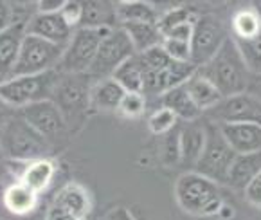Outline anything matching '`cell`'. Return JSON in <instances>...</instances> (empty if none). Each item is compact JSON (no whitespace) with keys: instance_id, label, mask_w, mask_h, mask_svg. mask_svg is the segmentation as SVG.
I'll return each mask as SVG.
<instances>
[{"instance_id":"14","label":"cell","mask_w":261,"mask_h":220,"mask_svg":"<svg viewBox=\"0 0 261 220\" xmlns=\"http://www.w3.org/2000/svg\"><path fill=\"white\" fill-rule=\"evenodd\" d=\"M25 31L27 35L38 36L45 42L67 47L69 40L72 38L74 29L62 18L60 13H53V15L35 13L31 18H27Z\"/></svg>"},{"instance_id":"18","label":"cell","mask_w":261,"mask_h":220,"mask_svg":"<svg viewBox=\"0 0 261 220\" xmlns=\"http://www.w3.org/2000/svg\"><path fill=\"white\" fill-rule=\"evenodd\" d=\"M54 206L65 209L70 215L77 216L81 220H87L90 209H92V201H90L89 191L77 182H70V184L63 186L56 195Z\"/></svg>"},{"instance_id":"4","label":"cell","mask_w":261,"mask_h":220,"mask_svg":"<svg viewBox=\"0 0 261 220\" xmlns=\"http://www.w3.org/2000/svg\"><path fill=\"white\" fill-rule=\"evenodd\" d=\"M60 80L56 70L35 76H11L0 81V101L15 108L50 100Z\"/></svg>"},{"instance_id":"31","label":"cell","mask_w":261,"mask_h":220,"mask_svg":"<svg viewBox=\"0 0 261 220\" xmlns=\"http://www.w3.org/2000/svg\"><path fill=\"white\" fill-rule=\"evenodd\" d=\"M177 116L169 108L161 107L148 117V128L153 135H164L177 127Z\"/></svg>"},{"instance_id":"15","label":"cell","mask_w":261,"mask_h":220,"mask_svg":"<svg viewBox=\"0 0 261 220\" xmlns=\"http://www.w3.org/2000/svg\"><path fill=\"white\" fill-rule=\"evenodd\" d=\"M220 134L230 146V150L238 154H254L261 152V125L256 123H230L218 125Z\"/></svg>"},{"instance_id":"34","label":"cell","mask_w":261,"mask_h":220,"mask_svg":"<svg viewBox=\"0 0 261 220\" xmlns=\"http://www.w3.org/2000/svg\"><path fill=\"white\" fill-rule=\"evenodd\" d=\"M162 51L168 54L171 62L178 63H191V47L188 42H178V40L164 38L161 43Z\"/></svg>"},{"instance_id":"29","label":"cell","mask_w":261,"mask_h":220,"mask_svg":"<svg viewBox=\"0 0 261 220\" xmlns=\"http://www.w3.org/2000/svg\"><path fill=\"white\" fill-rule=\"evenodd\" d=\"M230 27L234 40H250L261 33V18L252 8L240 9L230 20Z\"/></svg>"},{"instance_id":"10","label":"cell","mask_w":261,"mask_h":220,"mask_svg":"<svg viewBox=\"0 0 261 220\" xmlns=\"http://www.w3.org/2000/svg\"><path fill=\"white\" fill-rule=\"evenodd\" d=\"M53 96V101L60 108L65 125H69L70 119L81 116L90 107L89 76L85 78L83 74H67L60 78Z\"/></svg>"},{"instance_id":"8","label":"cell","mask_w":261,"mask_h":220,"mask_svg":"<svg viewBox=\"0 0 261 220\" xmlns=\"http://www.w3.org/2000/svg\"><path fill=\"white\" fill-rule=\"evenodd\" d=\"M132 56H135V49L132 45L128 35L121 26L114 27V29L108 31L103 42L99 43L96 58H94L87 76L96 78V80L112 78V74L119 69L126 60H130Z\"/></svg>"},{"instance_id":"44","label":"cell","mask_w":261,"mask_h":220,"mask_svg":"<svg viewBox=\"0 0 261 220\" xmlns=\"http://www.w3.org/2000/svg\"><path fill=\"white\" fill-rule=\"evenodd\" d=\"M257 78H259V81H261V76H259V74H257ZM259 100H261V96H259Z\"/></svg>"},{"instance_id":"30","label":"cell","mask_w":261,"mask_h":220,"mask_svg":"<svg viewBox=\"0 0 261 220\" xmlns=\"http://www.w3.org/2000/svg\"><path fill=\"white\" fill-rule=\"evenodd\" d=\"M234 43L250 74H261V33L250 40H234Z\"/></svg>"},{"instance_id":"2","label":"cell","mask_w":261,"mask_h":220,"mask_svg":"<svg viewBox=\"0 0 261 220\" xmlns=\"http://www.w3.org/2000/svg\"><path fill=\"white\" fill-rule=\"evenodd\" d=\"M175 199L182 211L193 216L218 215L225 204L220 184L196 172H186L175 182Z\"/></svg>"},{"instance_id":"27","label":"cell","mask_w":261,"mask_h":220,"mask_svg":"<svg viewBox=\"0 0 261 220\" xmlns=\"http://www.w3.org/2000/svg\"><path fill=\"white\" fill-rule=\"evenodd\" d=\"M115 15H117V22L123 23H141V22H150L157 23L159 13L153 4L150 2H142V0H132V2H119L115 4Z\"/></svg>"},{"instance_id":"28","label":"cell","mask_w":261,"mask_h":220,"mask_svg":"<svg viewBox=\"0 0 261 220\" xmlns=\"http://www.w3.org/2000/svg\"><path fill=\"white\" fill-rule=\"evenodd\" d=\"M112 78L119 83L124 92H144V72H142L137 54L132 56L130 60H126L119 69L112 74Z\"/></svg>"},{"instance_id":"35","label":"cell","mask_w":261,"mask_h":220,"mask_svg":"<svg viewBox=\"0 0 261 220\" xmlns=\"http://www.w3.org/2000/svg\"><path fill=\"white\" fill-rule=\"evenodd\" d=\"M168 137L164 141V150H162V161H164L166 166H173L180 162V141H178V135L180 132H168Z\"/></svg>"},{"instance_id":"11","label":"cell","mask_w":261,"mask_h":220,"mask_svg":"<svg viewBox=\"0 0 261 220\" xmlns=\"http://www.w3.org/2000/svg\"><path fill=\"white\" fill-rule=\"evenodd\" d=\"M209 117L216 125L230 123H256L261 125V100L254 92H240L234 96L222 97L216 107L207 110Z\"/></svg>"},{"instance_id":"45","label":"cell","mask_w":261,"mask_h":220,"mask_svg":"<svg viewBox=\"0 0 261 220\" xmlns=\"http://www.w3.org/2000/svg\"><path fill=\"white\" fill-rule=\"evenodd\" d=\"M0 155H2V148H0Z\"/></svg>"},{"instance_id":"25","label":"cell","mask_w":261,"mask_h":220,"mask_svg":"<svg viewBox=\"0 0 261 220\" xmlns=\"http://www.w3.org/2000/svg\"><path fill=\"white\" fill-rule=\"evenodd\" d=\"M184 87L189 92V96H191V100L195 101V105L202 110V112L211 110V108L216 107L223 97L222 94H220V90L213 85L211 81L198 72L193 74V76L184 83Z\"/></svg>"},{"instance_id":"23","label":"cell","mask_w":261,"mask_h":220,"mask_svg":"<svg viewBox=\"0 0 261 220\" xmlns=\"http://www.w3.org/2000/svg\"><path fill=\"white\" fill-rule=\"evenodd\" d=\"M54 172H56V166L50 159H38V161L27 162L22 174H20L18 181L23 186H27L31 191H35L36 195H40L49 188L50 181L54 177Z\"/></svg>"},{"instance_id":"19","label":"cell","mask_w":261,"mask_h":220,"mask_svg":"<svg viewBox=\"0 0 261 220\" xmlns=\"http://www.w3.org/2000/svg\"><path fill=\"white\" fill-rule=\"evenodd\" d=\"M124 94L126 92L114 78L97 80L94 85H90V107L103 112H115Z\"/></svg>"},{"instance_id":"6","label":"cell","mask_w":261,"mask_h":220,"mask_svg":"<svg viewBox=\"0 0 261 220\" xmlns=\"http://www.w3.org/2000/svg\"><path fill=\"white\" fill-rule=\"evenodd\" d=\"M65 47L45 42L38 36L25 35L18 60L11 76H35L49 70H56L62 62Z\"/></svg>"},{"instance_id":"36","label":"cell","mask_w":261,"mask_h":220,"mask_svg":"<svg viewBox=\"0 0 261 220\" xmlns=\"http://www.w3.org/2000/svg\"><path fill=\"white\" fill-rule=\"evenodd\" d=\"M60 15H62V18L74 29V27H77L81 22L83 6H81V2H77V0H65L63 8L60 9Z\"/></svg>"},{"instance_id":"26","label":"cell","mask_w":261,"mask_h":220,"mask_svg":"<svg viewBox=\"0 0 261 220\" xmlns=\"http://www.w3.org/2000/svg\"><path fill=\"white\" fill-rule=\"evenodd\" d=\"M121 27H123L124 33L130 38L132 45L135 49V54L146 53V51L153 49V47H159L162 43V40H164V36L159 31L157 23H123Z\"/></svg>"},{"instance_id":"16","label":"cell","mask_w":261,"mask_h":220,"mask_svg":"<svg viewBox=\"0 0 261 220\" xmlns=\"http://www.w3.org/2000/svg\"><path fill=\"white\" fill-rule=\"evenodd\" d=\"M25 23L27 22H15L6 31L0 33V76L6 80L11 78L18 60L23 38L27 35Z\"/></svg>"},{"instance_id":"5","label":"cell","mask_w":261,"mask_h":220,"mask_svg":"<svg viewBox=\"0 0 261 220\" xmlns=\"http://www.w3.org/2000/svg\"><path fill=\"white\" fill-rule=\"evenodd\" d=\"M234 152L225 143L216 123L205 125V146L195 164L196 174L211 179L216 184H227L229 168L234 161Z\"/></svg>"},{"instance_id":"22","label":"cell","mask_w":261,"mask_h":220,"mask_svg":"<svg viewBox=\"0 0 261 220\" xmlns=\"http://www.w3.org/2000/svg\"><path fill=\"white\" fill-rule=\"evenodd\" d=\"M178 141H180V162L195 168L205 146V127L188 123L180 130Z\"/></svg>"},{"instance_id":"21","label":"cell","mask_w":261,"mask_h":220,"mask_svg":"<svg viewBox=\"0 0 261 220\" xmlns=\"http://www.w3.org/2000/svg\"><path fill=\"white\" fill-rule=\"evenodd\" d=\"M162 107L169 108L177 119H182L186 123H195L200 116H202V110L195 105V101L191 100L189 92L186 90L184 85H178L175 89L168 90L161 96Z\"/></svg>"},{"instance_id":"39","label":"cell","mask_w":261,"mask_h":220,"mask_svg":"<svg viewBox=\"0 0 261 220\" xmlns=\"http://www.w3.org/2000/svg\"><path fill=\"white\" fill-rule=\"evenodd\" d=\"M16 22L15 11H13V6L9 2L0 0V33L6 31L8 27H11Z\"/></svg>"},{"instance_id":"46","label":"cell","mask_w":261,"mask_h":220,"mask_svg":"<svg viewBox=\"0 0 261 220\" xmlns=\"http://www.w3.org/2000/svg\"><path fill=\"white\" fill-rule=\"evenodd\" d=\"M259 76H261V74H259Z\"/></svg>"},{"instance_id":"42","label":"cell","mask_w":261,"mask_h":220,"mask_svg":"<svg viewBox=\"0 0 261 220\" xmlns=\"http://www.w3.org/2000/svg\"><path fill=\"white\" fill-rule=\"evenodd\" d=\"M218 215H220V216H222V218H223V220H229V218H230V216L234 215V209L230 208V206L223 204V206H222V209H220V213H218Z\"/></svg>"},{"instance_id":"38","label":"cell","mask_w":261,"mask_h":220,"mask_svg":"<svg viewBox=\"0 0 261 220\" xmlns=\"http://www.w3.org/2000/svg\"><path fill=\"white\" fill-rule=\"evenodd\" d=\"M243 195H245V201L249 202L250 206H254V208L261 211V172L256 175V179L247 186Z\"/></svg>"},{"instance_id":"43","label":"cell","mask_w":261,"mask_h":220,"mask_svg":"<svg viewBox=\"0 0 261 220\" xmlns=\"http://www.w3.org/2000/svg\"><path fill=\"white\" fill-rule=\"evenodd\" d=\"M250 8H252L254 11L257 13V16H259V18H261V2H254V4L250 6Z\"/></svg>"},{"instance_id":"33","label":"cell","mask_w":261,"mask_h":220,"mask_svg":"<svg viewBox=\"0 0 261 220\" xmlns=\"http://www.w3.org/2000/svg\"><path fill=\"white\" fill-rule=\"evenodd\" d=\"M195 18V15H193L191 9L188 8H173L169 9V11H166L164 15L159 16L157 20V27L159 31H161V35L164 36L166 33L169 31V29H173L175 26H178V23H184V22H189V20Z\"/></svg>"},{"instance_id":"9","label":"cell","mask_w":261,"mask_h":220,"mask_svg":"<svg viewBox=\"0 0 261 220\" xmlns=\"http://www.w3.org/2000/svg\"><path fill=\"white\" fill-rule=\"evenodd\" d=\"M227 38L229 35L225 31V26L218 18L211 15L196 16L193 23V36L189 40L191 63L196 67V70L204 67L218 53Z\"/></svg>"},{"instance_id":"40","label":"cell","mask_w":261,"mask_h":220,"mask_svg":"<svg viewBox=\"0 0 261 220\" xmlns=\"http://www.w3.org/2000/svg\"><path fill=\"white\" fill-rule=\"evenodd\" d=\"M63 4H65V0H40L36 4V13H45V15L60 13Z\"/></svg>"},{"instance_id":"7","label":"cell","mask_w":261,"mask_h":220,"mask_svg":"<svg viewBox=\"0 0 261 220\" xmlns=\"http://www.w3.org/2000/svg\"><path fill=\"white\" fill-rule=\"evenodd\" d=\"M110 29H85L77 27L72 33L58 69L65 74H87L92 65L99 43Z\"/></svg>"},{"instance_id":"20","label":"cell","mask_w":261,"mask_h":220,"mask_svg":"<svg viewBox=\"0 0 261 220\" xmlns=\"http://www.w3.org/2000/svg\"><path fill=\"white\" fill-rule=\"evenodd\" d=\"M83 15H81L80 27L85 29H114L117 22L115 15V4L112 2H101V0H89L81 2Z\"/></svg>"},{"instance_id":"1","label":"cell","mask_w":261,"mask_h":220,"mask_svg":"<svg viewBox=\"0 0 261 220\" xmlns=\"http://www.w3.org/2000/svg\"><path fill=\"white\" fill-rule=\"evenodd\" d=\"M196 72L207 78L223 97L247 92L250 81H252L250 70L247 69L232 36H229L220 47L218 53L204 67H200Z\"/></svg>"},{"instance_id":"24","label":"cell","mask_w":261,"mask_h":220,"mask_svg":"<svg viewBox=\"0 0 261 220\" xmlns=\"http://www.w3.org/2000/svg\"><path fill=\"white\" fill-rule=\"evenodd\" d=\"M2 202H4L6 209L13 215L23 216L27 213H31L38 204V195L35 191L23 186L20 181H15L4 189L2 193Z\"/></svg>"},{"instance_id":"12","label":"cell","mask_w":261,"mask_h":220,"mask_svg":"<svg viewBox=\"0 0 261 220\" xmlns=\"http://www.w3.org/2000/svg\"><path fill=\"white\" fill-rule=\"evenodd\" d=\"M22 119L25 121L36 134H40L47 143L58 139L65 132V119H63L60 108L53 100L38 101V103L27 105L20 108Z\"/></svg>"},{"instance_id":"37","label":"cell","mask_w":261,"mask_h":220,"mask_svg":"<svg viewBox=\"0 0 261 220\" xmlns=\"http://www.w3.org/2000/svg\"><path fill=\"white\" fill-rule=\"evenodd\" d=\"M195 18L189 20V22L178 23V26H175L173 29H169V31L164 35V38H171V40H178V42L189 43V40H191V36H193V23H195Z\"/></svg>"},{"instance_id":"13","label":"cell","mask_w":261,"mask_h":220,"mask_svg":"<svg viewBox=\"0 0 261 220\" xmlns=\"http://www.w3.org/2000/svg\"><path fill=\"white\" fill-rule=\"evenodd\" d=\"M196 72V67L193 63H178L169 62L162 69L153 70V72H144V96L146 94H155L162 96L168 90L175 89L178 85H184L186 81Z\"/></svg>"},{"instance_id":"41","label":"cell","mask_w":261,"mask_h":220,"mask_svg":"<svg viewBox=\"0 0 261 220\" xmlns=\"http://www.w3.org/2000/svg\"><path fill=\"white\" fill-rule=\"evenodd\" d=\"M45 220H81V218H77V216L70 215L69 211L53 204V208H49V211H47Z\"/></svg>"},{"instance_id":"3","label":"cell","mask_w":261,"mask_h":220,"mask_svg":"<svg viewBox=\"0 0 261 220\" xmlns=\"http://www.w3.org/2000/svg\"><path fill=\"white\" fill-rule=\"evenodd\" d=\"M0 148L13 161L33 162L38 159H45L50 150V143H47L42 135L36 134L22 117L11 119L0 130Z\"/></svg>"},{"instance_id":"32","label":"cell","mask_w":261,"mask_h":220,"mask_svg":"<svg viewBox=\"0 0 261 220\" xmlns=\"http://www.w3.org/2000/svg\"><path fill=\"white\" fill-rule=\"evenodd\" d=\"M146 110V96L144 94H137V92H126L123 96L119 103L117 112L123 117L128 119H135V117H141Z\"/></svg>"},{"instance_id":"17","label":"cell","mask_w":261,"mask_h":220,"mask_svg":"<svg viewBox=\"0 0 261 220\" xmlns=\"http://www.w3.org/2000/svg\"><path fill=\"white\" fill-rule=\"evenodd\" d=\"M261 172V152L254 154H238L229 168L227 186L238 191H245V188L256 179Z\"/></svg>"}]
</instances>
